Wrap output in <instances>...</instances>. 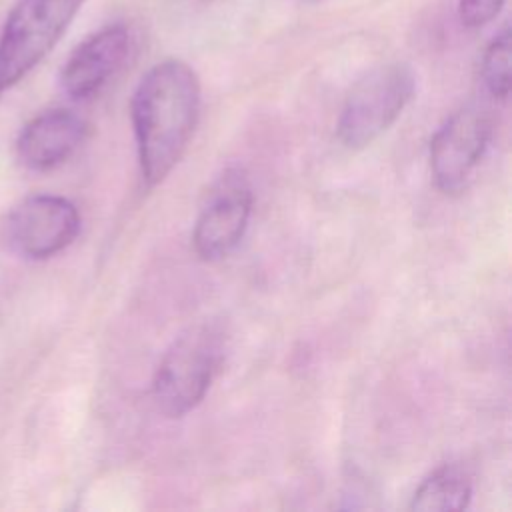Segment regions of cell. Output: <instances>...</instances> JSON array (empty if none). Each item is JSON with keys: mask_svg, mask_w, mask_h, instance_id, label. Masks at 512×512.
Returning a JSON list of instances; mask_svg holds the SVG:
<instances>
[{"mask_svg": "<svg viewBox=\"0 0 512 512\" xmlns=\"http://www.w3.org/2000/svg\"><path fill=\"white\" fill-rule=\"evenodd\" d=\"M142 178L160 184L182 158L198 116L200 80L178 58L154 64L138 82L130 102Z\"/></svg>", "mask_w": 512, "mask_h": 512, "instance_id": "obj_1", "label": "cell"}, {"mask_svg": "<svg viewBox=\"0 0 512 512\" xmlns=\"http://www.w3.org/2000/svg\"><path fill=\"white\" fill-rule=\"evenodd\" d=\"M226 350V332L214 320L188 326L164 352L152 382L158 410L180 418L194 410L216 378Z\"/></svg>", "mask_w": 512, "mask_h": 512, "instance_id": "obj_2", "label": "cell"}, {"mask_svg": "<svg viewBox=\"0 0 512 512\" xmlns=\"http://www.w3.org/2000/svg\"><path fill=\"white\" fill-rule=\"evenodd\" d=\"M84 0H18L0 34V96L58 44Z\"/></svg>", "mask_w": 512, "mask_h": 512, "instance_id": "obj_3", "label": "cell"}, {"mask_svg": "<svg viewBox=\"0 0 512 512\" xmlns=\"http://www.w3.org/2000/svg\"><path fill=\"white\" fill-rule=\"evenodd\" d=\"M416 92V76L404 62H388L366 72L348 92L338 116V140L352 150L384 134Z\"/></svg>", "mask_w": 512, "mask_h": 512, "instance_id": "obj_4", "label": "cell"}, {"mask_svg": "<svg viewBox=\"0 0 512 512\" xmlns=\"http://www.w3.org/2000/svg\"><path fill=\"white\" fill-rule=\"evenodd\" d=\"M254 194L242 168H228L212 184L194 224L192 244L202 260L214 262L228 256L242 240Z\"/></svg>", "mask_w": 512, "mask_h": 512, "instance_id": "obj_5", "label": "cell"}, {"mask_svg": "<svg viewBox=\"0 0 512 512\" xmlns=\"http://www.w3.org/2000/svg\"><path fill=\"white\" fill-rule=\"evenodd\" d=\"M492 134V122L484 108L468 104L444 120L430 140V172L446 194L462 192Z\"/></svg>", "mask_w": 512, "mask_h": 512, "instance_id": "obj_6", "label": "cell"}, {"mask_svg": "<svg viewBox=\"0 0 512 512\" xmlns=\"http://www.w3.org/2000/svg\"><path fill=\"white\" fill-rule=\"evenodd\" d=\"M80 232L78 208L64 196L34 194L8 216L10 246L28 260H46L66 250Z\"/></svg>", "mask_w": 512, "mask_h": 512, "instance_id": "obj_7", "label": "cell"}, {"mask_svg": "<svg viewBox=\"0 0 512 512\" xmlns=\"http://www.w3.org/2000/svg\"><path fill=\"white\" fill-rule=\"evenodd\" d=\"M130 52V30L116 22L86 36L60 70V86L72 100L98 94L122 68Z\"/></svg>", "mask_w": 512, "mask_h": 512, "instance_id": "obj_8", "label": "cell"}, {"mask_svg": "<svg viewBox=\"0 0 512 512\" xmlns=\"http://www.w3.org/2000/svg\"><path fill=\"white\" fill-rule=\"evenodd\" d=\"M86 136V122L66 108H52L34 116L18 134V160L36 172L66 162Z\"/></svg>", "mask_w": 512, "mask_h": 512, "instance_id": "obj_9", "label": "cell"}, {"mask_svg": "<svg viewBox=\"0 0 512 512\" xmlns=\"http://www.w3.org/2000/svg\"><path fill=\"white\" fill-rule=\"evenodd\" d=\"M472 498V480L464 468L444 464L426 476L416 488L410 510L418 512H448L464 510Z\"/></svg>", "mask_w": 512, "mask_h": 512, "instance_id": "obj_10", "label": "cell"}, {"mask_svg": "<svg viewBox=\"0 0 512 512\" xmlns=\"http://www.w3.org/2000/svg\"><path fill=\"white\" fill-rule=\"evenodd\" d=\"M510 40V28L504 26L490 40L482 56V82L496 100H506L510 94Z\"/></svg>", "mask_w": 512, "mask_h": 512, "instance_id": "obj_11", "label": "cell"}, {"mask_svg": "<svg viewBox=\"0 0 512 512\" xmlns=\"http://www.w3.org/2000/svg\"><path fill=\"white\" fill-rule=\"evenodd\" d=\"M506 0H458V18L466 28H482L492 22Z\"/></svg>", "mask_w": 512, "mask_h": 512, "instance_id": "obj_12", "label": "cell"}]
</instances>
